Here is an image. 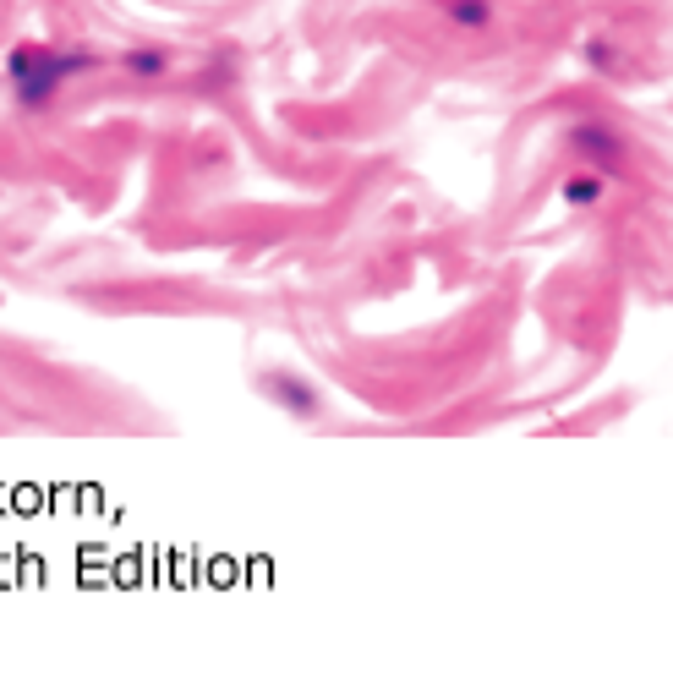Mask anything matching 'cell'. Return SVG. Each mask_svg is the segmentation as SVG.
Listing matches in <instances>:
<instances>
[{
  "instance_id": "6da1fadb",
  "label": "cell",
  "mask_w": 673,
  "mask_h": 673,
  "mask_svg": "<svg viewBox=\"0 0 673 673\" xmlns=\"http://www.w3.org/2000/svg\"><path fill=\"white\" fill-rule=\"evenodd\" d=\"M94 66H99L94 50H50V61L11 83V99H17L22 110H50V104L61 99V88L72 83L77 72H94Z\"/></svg>"
},
{
  "instance_id": "7a4b0ae2",
  "label": "cell",
  "mask_w": 673,
  "mask_h": 673,
  "mask_svg": "<svg viewBox=\"0 0 673 673\" xmlns=\"http://www.w3.org/2000/svg\"><path fill=\"white\" fill-rule=\"evenodd\" d=\"M263 384V394H269L280 411H290V416H301V422H312V416L323 411V394H318V384H307L301 373H290V367H269V373L258 378Z\"/></svg>"
},
{
  "instance_id": "3957f363",
  "label": "cell",
  "mask_w": 673,
  "mask_h": 673,
  "mask_svg": "<svg viewBox=\"0 0 673 673\" xmlns=\"http://www.w3.org/2000/svg\"><path fill=\"white\" fill-rule=\"evenodd\" d=\"M570 148L586 159L591 170H602V176H613V165L624 159V137L613 132L608 121H575L570 126Z\"/></svg>"
},
{
  "instance_id": "277c9868",
  "label": "cell",
  "mask_w": 673,
  "mask_h": 673,
  "mask_svg": "<svg viewBox=\"0 0 673 673\" xmlns=\"http://www.w3.org/2000/svg\"><path fill=\"white\" fill-rule=\"evenodd\" d=\"M121 66H126V77H137V83H159V77H170V66H176V50H170V44H126Z\"/></svg>"
},
{
  "instance_id": "5b68a950",
  "label": "cell",
  "mask_w": 673,
  "mask_h": 673,
  "mask_svg": "<svg viewBox=\"0 0 673 673\" xmlns=\"http://www.w3.org/2000/svg\"><path fill=\"white\" fill-rule=\"evenodd\" d=\"M559 197H564V208H597L602 197H608V176L591 170V165H580L575 176L559 181Z\"/></svg>"
},
{
  "instance_id": "8992f818",
  "label": "cell",
  "mask_w": 673,
  "mask_h": 673,
  "mask_svg": "<svg viewBox=\"0 0 673 673\" xmlns=\"http://www.w3.org/2000/svg\"><path fill=\"white\" fill-rule=\"evenodd\" d=\"M438 11H444L455 28H466V33H482L487 22H493V0H438Z\"/></svg>"
},
{
  "instance_id": "52a82bcc",
  "label": "cell",
  "mask_w": 673,
  "mask_h": 673,
  "mask_svg": "<svg viewBox=\"0 0 673 673\" xmlns=\"http://www.w3.org/2000/svg\"><path fill=\"white\" fill-rule=\"evenodd\" d=\"M50 61V44H39V39H22V44H11L6 50V77L17 83V77H28L33 66H44Z\"/></svg>"
},
{
  "instance_id": "ba28073f",
  "label": "cell",
  "mask_w": 673,
  "mask_h": 673,
  "mask_svg": "<svg viewBox=\"0 0 673 673\" xmlns=\"http://www.w3.org/2000/svg\"><path fill=\"white\" fill-rule=\"evenodd\" d=\"M586 66H597V72L608 77L613 66H619V50H613V39H591V44H586Z\"/></svg>"
}]
</instances>
